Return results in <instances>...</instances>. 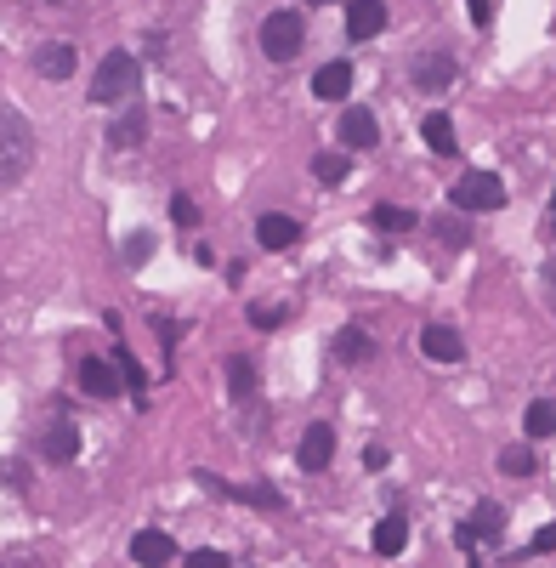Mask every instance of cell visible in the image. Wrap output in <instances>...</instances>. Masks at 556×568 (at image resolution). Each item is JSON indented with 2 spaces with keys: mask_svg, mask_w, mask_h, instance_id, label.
I'll return each instance as SVG.
<instances>
[{
  "mask_svg": "<svg viewBox=\"0 0 556 568\" xmlns=\"http://www.w3.org/2000/svg\"><path fill=\"white\" fill-rule=\"evenodd\" d=\"M35 125L23 120L12 103H0V182H23L35 171Z\"/></svg>",
  "mask_w": 556,
  "mask_h": 568,
  "instance_id": "1",
  "label": "cell"
},
{
  "mask_svg": "<svg viewBox=\"0 0 556 568\" xmlns=\"http://www.w3.org/2000/svg\"><path fill=\"white\" fill-rule=\"evenodd\" d=\"M137 86H142V63L137 57L131 52H108L103 63H97V74H91V103H103V108L131 103Z\"/></svg>",
  "mask_w": 556,
  "mask_h": 568,
  "instance_id": "2",
  "label": "cell"
},
{
  "mask_svg": "<svg viewBox=\"0 0 556 568\" xmlns=\"http://www.w3.org/2000/svg\"><path fill=\"white\" fill-rule=\"evenodd\" d=\"M301 40H307V18L301 12H267V23H261V52L273 57V63L301 57Z\"/></svg>",
  "mask_w": 556,
  "mask_h": 568,
  "instance_id": "3",
  "label": "cell"
},
{
  "mask_svg": "<svg viewBox=\"0 0 556 568\" xmlns=\"http://www.w3.org/2000/svg\"><path fill=\"white\" fill-rule=\"evenodd\" d=\"M505 205V182L494 171H466L454 182V211H500Z\"/></svg>",
  "mask_w": 556,
  "mask_h": 568,
  "instance_id": "4",
  "label": "cell"
},
{
  "mask_svg": "<svg viewBox=\"0 0 556 568\" xmlns=\"http://www.w3.org/2000/svg\"><path fill=\"white\" fill-rule=\"evenodd\" d=\"M330 461H335V426L313 421L307 432H301V444H296V466L301 472H324Z\"/></svg>",
  "mask_w": 556,
  "mask_h": 568,
  "instance_id": "5",
  "label": "cell"
},
{
  "mask_svg": "<svg viewBox=\"0 0 556 568\" xmlns=\"http://www.w3.org/2000/svg\"><path fill=\"white\" fill-rule=\"evenodd\" d=\"M142 137H148V108L131 97L125 103V114L114 125H108V148H120V154H131V148H142Z\"/></svg>",
  "mask_w": 556,
  "mask_h": 568,
  "instance_id": "6",
  "label": "cell"
},
{
  "mask_svg": "<svg viewBox=\"0 0 556 568\" xmlns=\"http://www.w3.org/2000/svg\"><path fill=\"white\" fill-rule=\"evenodd\" d=\"M420 353L432 358V364H460V358H466V341H460V330H449V324H426V330H420Z\"/></svg>",
  "mask_w": 556,
  "mask_h": 568,
  "instance_id": "7",
  "label": "cell"
},
{
  "mask_svg": "<svg viewBox=\"0 0 556 568\" xmlns=\"http://www.w3.org/2000/svg\"><path fill=\"white\" fill-rule=\"evenodd\" d=\"M131 557L142 568H165V563H176V540L165 529H137L131 534Z\"/></svg>",
  "mask_w": 556,
  "mask_h": 568,
  "instance_id": "8",
  "label": "cell"
},
{
  "mask_svg": "<svg viewBox=\"0 0 556 568\" xmlns=\"http://www.w3.org/2000/svg\"><path fill=\"white\" fill-rule=\"evenodd\" d=\"M40 455L52 466H69L74 455H80V426L74 421H52L46 432H40Z\"/></svg>",
  "mask_w": 556,
  "mask_h": 568,
  "instance_id": "9",
  "label": "cell"
},
{
  "mask_svg": "<svg viewBox=\"0 0 556 568\" xmlns=\"http://www.w3.org/2000/svg\"><path fill=\"white\" fill-rule=\"evenodd\" d=\"M296 239H301V222H296V216L267 211V216L256 222V245H261V250H290Z\"/></svg>",
  "mask_w": 556,
  "mask_h": 568,
  "instance_id": "10",
  "label": "cell"
},
{
  "mask_svg": "<svg viewBox=\"0 0 556 568\" xmlns=\"http://www.w3.org/2000/svg\"><path fill=\"white\" fill-rule=\"evenodd\" d=\"M199 483H205V489H216V495H227V500H250V506H261V512H278V506H284V495H278V489H267V483L244 489V483H222V478H210V472H199Z\"/></svg>",
  "mask_w": 556,
  "mask_h": 568,
  "instance_id": "11",
  "label": "cell"
},
{
  "mask_svg": "<svg viewBox=\"0 0 556 568\" xmlns=\"http://www.w3.org/2000/svg\"><path fill=\"white\" fill-rule=\"evenodd\" d=\"M386 29V0H352L347 6V35L352 40H375Z\"/></svg>",
  "mask_w": 556,
  "mask_h": 568,
  "instance_id": "12",
  "label": "cell"
},
{
  "mask_svg": "<svg viewBox=\"0 0 556 568\" xmlns=\"http://www.w3.org/2000/svg\"><path fill=\"white\" fill-rule=\"evenodd\" d=\"M352 91V63L347 57H335V63H324V69L313 74V97L318 103H341Z\"/></svg>",
  "mask_w": 556,
  "mask_h": 568,
  "instance_id": "13",
  "label": "cell"
},
{
  "mask_svg": "<svg viewBox=\"0 0 556 568\" xmlns=\"http://www.w3.org/2000/svg\"><path fill=\"white\" fill-rule=\"evenodd\" d=\"M80 387L91 398H120V370L103 364V358H80Z\"/></svg>",
  "mask_w": 556,
  "mask_h": 568,
  "instance_id": "14",
  "label": "cell"
},
{
  "mask_svg": "<svg viewBox=\"0 0 556 568\" xmlns=\"http://www.w3.org/2000/svg\"><path fill=\"white\" fill-rule=\"evenodd\" d=\"M341 142H347V148H375V142H381L375 114H369V108H347V114H341Z\"/></svg>",
  "mask_w": 556,
  "mask_h": 568,
  "instance_id": "15",
  "label": "cell"
},
{
  "mask_svg": "<svg viewBox=\"0 0 556 568\" xmlns=\"http://www.w3.org/2000/svg\"><path fill=\"white\" fill-rule=\"evenodd\" d=\"M369 546L381 551V557H398V551L409 546V517H403V512H386L381 523H375V534H369Z\"/></svg>",
  "mask_w": 556,
  "mask_h": 568,
  "instance_id": "16",
  "label": "cell"
},
{
  "mask_svg": "<svg viewBox=\"0 0 556 568\" xmlns=\"http://www.w3.org/2000/svg\"><path fill=\"white\" fill-rule=\"evenodd\" d=\"M74 57H80V52H74L69 40H52V46H40V52H35V69L46 74V80H69Z\"/></svg>",
  "mask_w": 556,
  "mask_h": 568,
  "instance_id": "17",
  "label": "cell"
},
{
  "mask_svg": "<svg viewBox=\"0 0 556 568\" xmlns=\"http://www.w3.org/2000/svg\"><path fill=\"white\" fill-rule=\"evenodd\" d=\"M415 86H420V91H443V86H454V57L426 52V57L415 63Z\"/></svg>",
  "mask_w": 556,
  "mask_h": 568,
  "instance_id": "18",
  "label": "cell"
},
{
  "mask_svg": "<svg viewBox=\"0 0 556 568\" xmlns=\"http://www.w3.org/2000/svg\"><path fill=\"white\" fill-rule=\"evenodd\" d=\"M420 137H426V148H432V154H443V160H449V154H460V148H454V120L443 114V108H432V114L420 120Z\"/></svg>",
  "mask_w": 556,
  "mask_h": 568,
  "instance_id": "19",
  "label": "cell"
},
{
  "mask_svg": "<svg viewBox=\"0 0 556 568\" xmlns=\"http://www.w3.org/2000/svg\"><path fill=\"white\" fill-rule=\"evenodd\" d=\"M369 353H375V341H369L358 324H347V330L335 336V358H341V364H364Z\"/></svg>",
  "mask_w": 556,
  "mask_h": 568,
  "instance_id": "20",
  "label": "cell"
},
{
  "mask_svg": "<svg viewBox=\"0 0 556 568\" xmlns=\"http://www.w3.org/2000/svg\"><path fill=\"white\" fill-rule=\"evenodd\" d=\"M369 222H375L381 233H415L420 216L409 211V205H375V211H369Z\"/></svg>",
  "mask_w": 556,
  "mask_h": 568,
  "instance_id": "21",
  "label": "cell"
},
{
  "mask_svg": "<svg viewBox=\"0 0 556 568\" xmlns=\"http://www.w3.org/2000/svg\"><path fill=\"white\" fill-rule=\"evenodd\" d=\"M522 432H528V438H551V432H556V404H551V398H534V404H528Z\"/></svg>",
  "mask_w": 556,
  "mask_h": 568,
  "instance_id": "22",
  "label": "cell"
},
{
  "mask_svg": "<svg viewBox=\"0 0 556 568\" xmlns=\"http://www.w3.org/2000/svg\"><path fill=\"white\" fill-rule=\"evenodd\" d=\"M466 529L477 534V540H500V534H505V512L494 506V500H483V506L471 512V523H466Z\"/></svg>",
  "mask_w": 556,
  "mask_h": 568,
  "instance_id": "23",
  "label": "cell"
},
{
  "mask_svg": "<svg viewBox=\"0 0 556 568\" xmlns=\"http://www.w3.org/2000/svg\"><path fill=\"white\" fill-rule=\"evenodd\" d=\"M256 364H250V358H227V392H233V398H256Z\"/></svg>",
  "mask_w": 556,
  "mask_h": 568,
  "instance_id": "24",
  "label": "cell"
},
{
  "mask_svg": "<svg viewBox=\"0 0 556 568\" xmlns=\"http://www.w3.org/2000/svg\"><path fill=\"white\" fill-rule=\"evenodd\" d=\"M534 449H522V444H511V449H500V472L505 478H534Z\"/></svg>",
  "mask_w": 556,
  "mask_h": 568,
  "instance_id": "25",
  "label": "cell"
},
{
  "mask_svg": "<svg viewBox=\"0 0 556 568\" xmlns=\"http://www.w3.org/2000/svg\"><path fill=\"white\" fill-rule=\"evenodd\" d=\"M347 171H352L347 154H313V177L318 182H330V188H335V182H347Z\"/></svg>",
  "mask_w": 556,
  "mask_h": 568,
  "instance_id": "26",
  "label": "cell"
},
{
  "mask_svg": "<svg viewBox=\"0 0 556 568\" xmlns=\"http://www.w3.org/2000/svg\"><path fill=\"white\" fill-rule=\"evenodd\" d=\"M114 370H120V387H131V392L142 398V364H137L131 353H125V347L114 353Z\"/></svg>",
  "mask_w": 556,
  "mask_h": 568,
  "instance_id": "27",
  "label": "cell"
},
{
  "mask_svg": "<svg viewBox=\"0 0 556 568\" xmlns=\"http://www.w3.org/2000/svg\"><path fill=\"white\" fill-rule=\"evenodd\" d=\"M284 319H290V307H267V302L250 307V324H256V330H278Z\"/></svg>",
  "mask_w": 556,
  "mask_h": 568,
  "instance_id": "28",
  "label": "cell"
},
{
  "mask_svg": "<svg viewBox=\"0 0 556 568\" xmlns=\"http://www.w3.org/2000/svg\"><path fill=\"white\" fill-rule=\"evenodd\" d=\"M148 256H154V233H131V239H125V262L142 267Z\"/></svg>",
  "mask_w": 556,
  "mask_h": 568,
  "instance_id": "29",
  "label": "cell"
},
{
  "mask_svg": "<svg viewBox=\"0 0 556 568\" xmlns=\"http://www.w3.org/2000/svg\"><path fill=\"white\" fill-rule=\"evenodd\" d=\"M432 228H437V239H443V245H454V250H460V245H466V239H471V233H466V222H460V216H443V222H432Z\"/></svg>",
  "mask_w": 556,
  "mask_h": 568,
  "instance_id": "30",
  "label": "cell"
},
{
  "mask_svg": "<svg viewBox=\"0 0 556 568\" xmlns=\"http://www.w3.org/2000/svg\"><path fill=\"white\" fill-rule=\"evenodd\" d=\"M171 222H176V228H193V222H199V205H193L188 194H176L171 199Z\"/></svg>",
  "mask_w": 556,
  "mask_h": 568,
  "instance_id": "31",
  "label": "cell"
},
{
  "mask_svg": "<svg viewBox=\"0 0 556 568\" xmlns=\"http://www.w3.org/2000/svg\"><path fill=\"white\" fill-rule=\"evenodd\" d=\"M188 568H233V557L216 551V546H205V551H193V557H188Z\"/></svg>",
  "mask_w": 556,
  "mask_h": 568,
  "instance_id": "32",
  "label": "cell"
},
{
  "mask_svg": "<svg viewBox=\"0 0 556 568\" xmlns=\"http://www.w3.org/2000/svg\"><path fill=\"white\" fill-rule=\"evenodd\" d=\"M466 18H471V29H488L494 23V0H466Z\"/></svg>",
  "mask_w": 556,
  "mask_h": 568,
  "instance_id": "33",
  "label": "cell"
},
{
  "mask_svg": "<svg viewBox=\"0 0 556 568\" xmlns=\"http://www.w3.org/2000/svg\"><path fill=\"white\" fill-rule=\"evenodd\" d=\"M545 551H556V523H545V529L534 534V546H528V557H545Z\"/></svg>",
  "mask_w": 556,
  "mask_h": 568,
  "instance_id": "34",
  "label": "cell"
},
{
  "mask_svg": "<svg viewBox=\"0 0 556 568\" xmlns=\"http://www.w3.org/2000/svg\"><path fill=\"white\" fill-rule=\"evenodd\" d=\"M364 466H369V472H381V466H386V449L369 444V449H364Z\"/></svg>",
  "mask_w": 556,
  "mask_h": 568,
  "instance_id": "35",
  "label": "cell"
},
{
  "mask_svg": "<svg viewBox=\"0 0 556 568\" xmlns=\"http://www.w3.org/2000/svg\"><path fill=\"white\" fill-rule=\"evenodd\" d=\"M545 279H551V296H556V262H551V267H545Z\"/></svg>",
  "mask_w": 556,
  "mask_h": 568,
  "instance_id": "36",
  "label": "cell"
},
{
  "mask_svg": "<svg viewBox=\"0 0 556 568\" xmlns=\"http://www.w3.org/2000/svg\"><path fill=\"white\" fill-rule=\"evenodd\" d=\"M307 6H330V0H307Z\"/></svg>",
  "mask_w": 556,
  "mask_h": 568,
  "instance_id": "37",
  "label": "cell"
}]
</instances>
